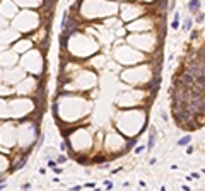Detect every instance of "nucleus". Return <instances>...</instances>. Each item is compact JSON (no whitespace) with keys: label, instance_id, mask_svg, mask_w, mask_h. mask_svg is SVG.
Returning a JSON list of instances; mask_svg holds the SVG:
<instances>
[{"label":"nucleus","instance_id":"4468645a","mask_svg":"<svg viewBox=\"0 0 205 191\" xmlns=\"http://www.w3.org/2000/svg\"><path fill=\"white\" fill-rule=\"evenodd\" d=\"M65 160H67V157H65V155H60V157L57 159V162H60V164H62V162H65Z\"/></svg>","mask_w":205,"mask_h":191},{"label":"nucleus","instance_id":"20e7f679","mask_svg":"<svg viewBox=\"0 0 205 191\" xmlns=\"http://www.w3.org/2000/svg\"><path fill=\"white\" fill-rule=\"evenodd\" d=\"M193 84H195V77H193L190 72L185 73V75H183V85H185V87H188V85H193Z\"/></svg>","mask_w":205,"mask_h":191},{"label":"nucleus","instance_id":"1a4fd4ad","mask_svg":"<svg viewBox=\"0 0 205 191\" xmlns=\"http://www.w3.org/2000/svg\"><path fill=\"white\" fill-rule=\"evenodd\" d=\"M178 28H180V19H174L171 22V29H178Z\"/></svg>","mask_w":205,"mask_h":191},{"label":"nucleus","instance_id":"f03ea898","mask_svg":"<svg viewBox=\"0 0 205 191\" xmlns=\"http://www.w3.org/2000/svg\"><path fill=\"white\" fill-rule=\"evenodd\" d=\"M203 72H205V67H200V65H197V63H193V65L190 67V73L193 75L195 79H197L198 75H202Z\"/></svg>","mask_w":205,"mask_h":191},{"label":"nucleus","instance_id":"ddd939ff","mask_svg":"<svg viewBox=\"0 0 205 191\" xmlns=\"http://www.w3.org/2000/svg\"><path fill=\"white\" fill-rule=\"evenodd\" d=\"M77 160H79V164H82V166H84V164H87V157H79Z\"/></svg>","mask_w":205,"mask_h":191},{"label":"nucleus","instance_id":"f257e3e1","mask_svg":"<svg viewBox=\"0 0 205 191\" xmlns=\"http://www.w3.org/2000/svg\"><path fill=\"white\" fill-rule=\"evenodd\" d=\"M156 137H157V130H156V126H150V131H149V143H147L149 150H152L154 145H156Z\"/></svg>","mask_w":205,"mask_h":191},{"label":"nucleus","instance_id":"dca6fc26","mask_svg":"<svg viewBox=\"0 0 205 191\" xmlns=\"http://www.w3.org/2000/svg\"><path fill=\"white\" fill-rule=\"evenodd\" d=\"M200 176H198V172H193V174H191V179H198Z\"/></svg>","mask_w":205,"mask_h":191},{"label":"nucleus","instance_id":"6e6552de","mask_svg":"<svg viewBox=\"0 0 205 191\" xmlns=\"http://www.w3.org/2000/svg\"><path fill=\"white\" fill-rule=\"evenodd\" d=\"M197 21H198V22H203V21H205V14H203V12L198 10V14H197Z\"/></svg>","mask_w":205,"mask_h":191},{"label":"nucleus","instance_id":"6ab92c4d","mask_svg":"<svg viewBox=\"0 0 205 191\" xmlns=\"http://www.w3.org/2000/svg\"><path fill=\"white\" fill-rule=\"evenodd\" d=\"M161 116H162V119H164V121H168V114H166V113H161Z\"/></svg>","mask_w":205,"mask_h":191},{"label":"nucleus","instance_id":"4be33fe9","mask_svg":"<svg viewBox=\"0 0 205 191\" xmlns=\"http://www.w3.org/2000/svg\"><path fill=\"white\" fill-rule=\"evenodd\" d=\"M4 188H5V183H2V184H0V189H4Z\"/></svg>","mask_w":205,"mask_h":191},{"label":"nucleus","instance_id":"39448f33","mask_svg":"<svg viewBox=\"0 0 205 191\" xmlns=\"http://www.w3.org/2000/svg\"><path fill=\"white\" fill-rule=\"evenodd\" d=\"M190 142H191V135H185L183 138H180V140H178V145L183 147V145H188Z\"/></svg>","mask_w":205,"mask_h":191},{"label":"nucleus","instance_id":"412c9836","mask_svg":"<svg viewBox=\"0 0 205 191\" xmlns=\"http://www.w3.org/2000/svg\"><path fill=\"white\" fill-rule=\"evenodd\" d=\"M174 4H176V0H171V10L174 9Z\"/></svg>","mask_w":205,"mask_h":191},{"label":"nucleus","instance_id":"7ed1b4c3","mask_svg":"<svg viewBox=\"0 0 205 191\" xmlns=\"http://www.w3.org/2000/svg\"><path fill=\"white\" fill-rule=\"evenodd\" d=\"M188 10L191 14H198L200 10V0H190L188 2Z\"/></svg>","mask_w":205,"mask_h":191},{"label":"nucleus","instance_id":"f8f14e48","mask_svg":"<svg viewBox=\"0 0 205 191\" xmlns=\"http://www.w3.org/2000/svg\"><path fill=\"white\" fill-rule=\"evenodd\" d=\"M144 148H145L144 145H138V147L135 148V154H142V152H144Z\"/></svg>","mask_w":205,"mask_h":191},{"label":"nucleus","instance_id":"a211bd4d","mask_svg":"<svg viewBox=\"0 0 205 191\" xmlns=\"http://www.w3.org/2000/svg\"><path fill=\"white\" fill-rule=\"evenodd\" d=\"M186 154H193V147H188V148H186Z\"/></svg>","mask_w":205,"mask_h":191},{"label":"nucleus","instance_id":"0eeeda50","mask_svg":"<svg viewBox=\"0 0 205 191\" xmlns=\"http://www.w3.org/2000/svg\"><path fill=\"white\" fill-rule=\"evenodd\" d=\"M26 160H28V154H26V155H24V157L16 164V167H14V169H21V167H24V166H26Z\"/></svg>","mask_w":205,"mask_h":191},{"label":"nucleus","instance_id":"9d476101","mask_svg":"<svg viewBox=\"0 0 205 191\" xmlns=\"http://www.w3.org/2000/svg\"><path fill=\"white\" fill-rule=\"evenodd\" d=\"M135 143H137V140H130L128 143H126V150H130V148H132L133 145H135Z\"/></svg>","mask_w":205,"mask_h":191},{"label":"nucleus","instance_id":"423d86ee","mask_svg":"<svg viewBox=\"0 0 205 191\" xmlns=\"http://www.w3.org/2000/svg\"><path fill=\"white\" fill-rule=\"evenodd\" d=\"M191 24H193V19H191V17H186L185 22H183V29H185V31H190V29H191Z\"/></svg>","mask_w":205,"mask_h":191},{"label":"nucleus","instance_id":"9b49d317","mask_svg":"<svg viewBox=\"0 0 205 191\" xmlns=\"http://www.w3.org/2000/svg\"><path fill=\"white\" fill-rule=\"evenodd\" d=\"M48 167L55 169V167H57V160H48Z\"/></svg>","mask_w":205,"mask_h":191},{"label":"nucleus","instance_id":"2eb2a0df","mask_svg":"<svg viewBox=\"0 0 205 191\" xmlns=\"http://www.w3.org/2000/svg\"><path fill=\"white\" fill-rule=\"evenodd\" d=\"M60 150H62V152L67 150V143H62V145H60Z\"/></svg>","mask_w":205,"mask_h":191},{"label":"nucleus","instance_id":"aec40b11","mask_svg":"<svg viewBox=\"0 0 205 191\" xmlns=\"http://www.w3.org/2000/svg\"><path fill=\"white\" fill-rule=\"evenodd\" d=\"M197 36H198V33H197V31H193V33H191V39H195Z\"/></svg>","mask_w":205,"mask_h":191},{"label":"nucleus","instance_id":"f3484780","mask_svg":"<svg viewBox=\"0 0 205 191\" xmlns=\"http://www.w3.org/2000/svg\"><path fill=\"white\" fill-rule=\"evenodd\" d=\"M29 188H31V184H29V183H26V184H22V189H29Z\"/></svg>","mask_w":205,"mask_h":191}]
</instances>
